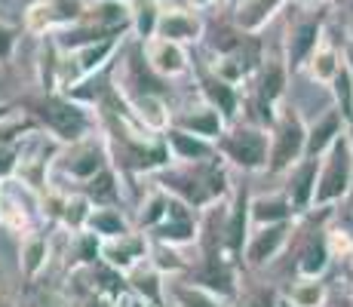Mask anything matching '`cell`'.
Returning <instances> with one entry per match:
<instances>
[{"label": "cell", "instance_id": "4dcf8cb0", "mask_svg": "<svg viewBox=\"0 0 353 307\" xmlns=\"http://www.w3.org/2000/svg\"><path fill=\"white\" fill-rule=\"evenodd\" d=\"M157 31H160V37L181 43V40L200 37V22H196L194 16H185V12H172V16H163L160 19Z\"/></svg>", "mask_w": 353, "mask_h": 307}, {"label": "cell", "instance_id": "7bdbcfd3", "mask_svg": "<svg viewBox=\"0 0 353 307\" xmlns=\"http://www.w3.org/2000/svg\"><path fill=\"white\" fill-rule=\"evenodd\" d=\"M0 307H16V304H12V301H10V298H6V295H3V292H0Z\"/></svg>", "mask_w": 353, "mask_h": 307}, {"label": "cell", "instance_id": "b9f144b4", "mask_svg": "<svg viewBox=\"0 0 353 307\" xmlns=\"http://www.w3.org/2000/svg\"><path fill=\"white\" fill-rule=\"evenodd\" d=\"M344 65H347L350 71H353V40L347 43V52H344Z\"/></svg>", "mask_w": 353, "mask_h": 307}, {"label": "cell", "instance_id": "6da1fadb", "mask_svg": "<svg viewBox=\"0 0 353 307\" xmlns=\"http://www.w3.org/2000/svg\"><path fill=\"white\" fill-rule=\"evenodd\" d=\"M157 184L163 190H169L175 200L188 203L194 212H203L215 203H225L234 194L228 163L221 154L203 163H172L169 169L157 172Z\"/></svg>", "mask_w": 353, "mask_h": 307}, {"label": "cell", "instance_id": "f35d334b", "mask_svg": "<svg viewBox=\"0 0 353 307\" xmlns=\"http://www.w3.org/2000/svg\"><path fill=\"white\" fill-rule=\"evenodd\" d=\"M12 43H16V31H12V28H6V25H0V61H6V59H10Z\"/></svg>", "mask_w": 353, "mask_h": 307}, {"label": "cell", "instance_id": "bcb514c9", "mask_svg": "<svg viewBox=\"0 0 353 307\" xmlns=\"http://www.w3.org/2000/svg\"><path fill=\"white\" fill-rule=\"evenodd\" d=\"M332 3H344V0H332Z\"/></svg>", "mask_w": 353, "mask_h": 307}, {"label": "cell", "instance_id": "1f68e13d", "mask_svg": "<svg viewBox=\"0 0 353 307\" xmlns=\"http://www.w3.org/2000/svg\"><path fill=\"white\" fill-rule=\"evenodd\" d=\"M307 68H310V77H314V80L332 86V80H335L338 71L344 68V59H338V52L332 50V46H320V50L310 56Z\"/></svg>", "mask_w": 353, "mask_h": 307}, {"label": "cell", "instance_id": "30bf717a", "mask_svg": "<svg viewBox=\"0 0 353 307\" xmlns=\"http://www.w3.org/2000/svg\"><path fill=\"white\" fill-rule=\"evenodd\" d=\"M148 255H151V237L145 230H132L126 237H114V240L101 243V261L123 277L132 274L139 264H145Z\"/></svg>", "mask_w": 353, "mask_h": 307}, {"label": "cell", "instance_id": "c3c4849f", "mask_svg": "<svg viewBox=\"0 0 353 307\" xmlns=\"http://www.w3.org/2000/svg\"><path fill=\"white\" fill-rule=\"evenodd\" d=\"M307 3H310V0H307Z\"/></svg>", "mask_w": 353, "mask_h": 307}, {"label": "cell", "instance_id": "d590c367", "mask_svg": "<svg viewBox=\"0 0 353 307\" xmlns=\"http://www.w3.org/2000/svg\"><path fill=\"white\" fill-rule=\"evenodd\" d=\"M283 298L276 295V289L270 286H255L249 292H240L236 301H230V307H280Z\"/></svg>", "mask_w": 353, "mask_h": 307}, {"label": "cell", "instance_id": "3957f363", "mask_svg": "<svg viewBox=\"0 0 353 307\" xmlns=\"http://www.w3.org/2000/svg\"><path fill=\"white\" fill-rule=\"evenodd\" d=\"M219 154L228 166H236L240 172H268L270 163V129L252 126V123H234L228 132L215 141Z\"/></svg>", "mask_w": 353, "mask_h": 307}, {"label": "cell", "instance_id": "ffe728a7", "mask_svg": "<svg viewBox=\"0 0 353 307\" xmlns=\"http://www.w3.org/2000/svg\"><path fill=\"white\" fill-rule=\"evenodd\" d=\"M166 295L175 307H230V301L219 298L215 292L203 289V286H196V283H188V279H181V277H175L172 283L166 286Z\"/></svg>", "mask_w": 353, "mask_h": 307}, {"label": "cell", "instance_id": "2e32d148", "mask_svg": "<svg viewBox=\"0 0 353 307\" xmlns=\"http://www.w3.org/2000/svg\"><path fill=\"white\" fill-rule=\"evenodd\" d=\"M295 218H298V212H295V206H292V200L286 197V190L252 197V228H268V224L295 221Z\"/></svg>", "mask_w": 353, "mask_h": 307}, {"label": "cell", "instance_id": "484cf974", "mask_svg": "<svg viewBox=\"0 0 353 307\" xmlns=\"http://www.w3.org/2000/svg\"><path fill=\"white\" fill-rule=\"evenodd\" d=\"M203 95H206V105L219 108L225 114V120L234 123L236 111H240V92H236L234 83H228L221 77H206L203 80Z\"/></svg>", "mask_w": 353, "mask_h": 307}, {"label": "cell", "instance_id": "d4e9b609", "mask_svg": "<svg viewBox=\"0 0 353 307\" xmlns=\"http://www.w3.org/2000/svg\"><path fill=\"white\" fill-rule=\"evenodd\" d=\"M258 43H252V40H246L243 37V43L236 46L234 52H228L225 61H221V68H219V77L221 80H228V83H240L243 77H246L249 71L258 65Z\"/></svg>", "mask_w": 353, "mask_h": 307}, {"label": "cell", "instance_id": "44dd1931", "mask_svg": "<svg viewBox=\"0 0 353 307\" xmlns=\"http://www.w3.org/2000/svg\"><path fill=\"white\" fill-rule=\"evenodd\" d=\"M86 230H92L101 240H114V237H126L135 230V224L126 218L120 206H96L86 221Z\"/></svg>", "mask_w": 353, "mask_h": 307}, {"label": "cell", "instance_id": "9c48e42d", "mask_svg": "<svg viewBox=\"0 0 353 307\" xmlns=\"http://www.w3.org/2000/svg\"><path fill=\"white\" fill-rule=\"evenodd\" d=\"M295 234V221H283V224H268V228H255L252 237L246 243V252H243V261L249 268H268L276 258L286 252V246Z\"/></svg>", "mask_w": 353, "mask_h": 307}, {"label": "cell", "instance_id": "7dc6e473", "mask_svg": "<svg viewBox=\"0 0 353 307\" xmlns=\"http://www.w3.org/2000/svg\"><path fill=\"white\" fill-rule=\"evenodd\" d=\"M236 3H243V0H236Z\"/></svg>", "mask_w": 353, "mask_h": 307}, {"label": "cell", "instance_id": "8992f818", "mask_svg": "<svg viewBox=\"0 0 353 307\" xmlns=\"http://www.w3.org/2000/svg\"><path fill=\"white\" fill-rule=\"evenodd\" d=\"M40 206H43L40 194L19 179L0 184V228L16 230L19 237L31 234V230H37Z\"/></svg>", "mask_w": 353, "mask_h": 307}, {"label": "cell", "instance_id": "277c9868", "mask_svg": "<svg viewBox=\"0 0 353 307\" xmlns=\"http://www.w3.org/2000/svg\"><path fill=\"white\" fill-rule=\"evenodd\" d=\"M350 190H353V129H347L323 157L314 209L335 206L344 197H350Z\"/></svg>", "mask_w": 353, "mask_h": 307}, {"label": "cell", "instance_id": "d6a6232c", "mask_svg": "<svg viewBox=\"0 0 353 307\" xmlns=\"http://www.w3.org/2000/svg\"><path fill=\"white\" fill-rule=\"evenodd\" d=\"M332 95H335V108L341 111L344 123L353 129V71L347 65L338 71V77L332 80Z\"/></svg>", "mask_w": 353, "mask_h": 307}, {"label": "cell", "instance_id": "ac0fdd59", "mask_svg": "<svg viewBox=\"0 0 353 307\" xmlns=\"http://www.w3.org/2000/svg\"><path fill=\"white\" fill-rule=\"evenodd\" d=\"M120 184H123V172L111 163V166L101 169L96 179H90L80 190L90 197L92 206H120L123 203V188Z\"/></svg>", "mask_w": 353, "mask_h": 307}, {"label": "cell", "instance_id": "9a60e30c", "mask_svg": "<svg viewBox=\"0 0 353 307\" xmlns=\"http://www.w3.org/2000/svg\"><path fill=\"white\" fill-rule=\"evenodd\" d=\"M347 129L350 126L344 123L341 111H338V108H329L320 120L307 126V157H325V151H329Z\"/></svg>", "mask_w": 353, "mask_h": 307}, {"label": "cell", "instance_id": "ab89813d", "mask_svg": "<svg viewBox=\"0 0 353 307\" xmlns=\"http://www.w3.org/2000/svg\"><path fill=\"white\" fill-rule=\"evenodd\" d=\"M83 307H117V298L101 295V292H90V298H86Z\"/></svg>", "mask_w": 353, "mask_h": 307}, {"label": "cell", "instance_id": "603a6c76", "mask_svg": "<svg viewBox=\"0 0 353 307\" xmlns=\"http://www.w3.org/2000/svg\"><path fill=\"white\" fill-rule=\"evenodd\" d=\"M169 206H172V194L169 190H163L160 184H154L151 190L145 194V200H141L139 206V215H135V230H154L157 224H163L169 218Z\"/></svg>", "mask_w": 353, "mask_h": 307}, {"label": "cell", "instance_id": "74e56055", "mask_svg": "<svg viewBox=\"0 0 353 307\" xmlns=\"http://www.w3.org/2000/svg\"><path fill=\"white\" fill-rule=\"evenodd\" d=\"M157 25H160V19H157V12H154V6H145V10L139 12V31H141V37H151V34L157 31Z\"/></svg>", "mask_w": 353, "mask_h": 307}, {"label": "cell", "instance_id": "4fadbf2b", "mask_svg": "<svg viewBox=\"0 0 353 307\" xmlns=\"http://www.w3.org/2000/svg\"><path fill=\"white\" fill-rule=\"evenodd\" d=\"M172 126L185 129V132L200 135V139L219 141L221 135L228 132L230 123L225 120V114H221L219 108L203 105V108H191V111H185V114H179V117H172Z\"/></svg>", "mask_w": 353, "mask_h": 307}, {"label": "cell", "instance_id": "5b68a950", "mask_svg": "<svg viewBox=\"0 0 353 307\" xmlns=\"http://www.w3.org/2000/svg\"><path fill=\"white\" fill-rule=\"evenodd\" d=\"M307 157V123L295 108H283L270 126V175H283Z\"/></svg>", "mask_w": 353, "mask_h": 307}, {"label": "cell", "instance_id": "8d00e7d4", "mask_svg": "<svg viewBox=\"0 0 353 307\" xmlns=\"http://www.w3.org/2000/svg\"><path fill=\"white\" fill-rule=\"evenodd\" d=\"M325 243H329L332 258H353V237L347 230H341V228L325 230Z\"/></svg>", "mask_w": 353, "mask_h": 307}, {"label": "cell", "instance_id": "ee69618b", "mask_svg": "<svg viewBox=\"0 0 353 307\" xmlns=\"http://www.w3.org/2000/svg\"><path fill=\"white\" fill-rule=\"evenodd\" d=\"M280 307H292V304L289 301H280Z\"/></svg>", "mask_w": 353, "mask_h": 307}, {"label": "cell", "instance_id": "f6af8a7d", "mask_svg": "<svg viewBox=\"0 0 353 307\" xmlns=\"http://www.w3.org/2000/svg\"><path fill=\"white\" fill-rule=\"evenodd\" d=\"M194 3H209V0H194Z\"/></svg>", "mask_w": 353, "mask_h": 307}, {"label": "cell", "instance_id": "f546056e", "mask_svg": "<svg viewBox=\"0 0 353 307\" xmlns=\"http://www.w3.org/2000/svg\"><path fill=\"white\" fill-rule=\"evenodd\" d=\"M280 3L283 0H243L240 12H236V22H240L243 31H258L270 16H274V10Z\"/></svg>", "mask_w": 353, "mask_h": 307}, {"label": "cell", "instance_id": "7c38bea8", "mask_svg": "<svg viewBox=\"0 0 353 307\" xmlns=\"http://www.w3.org/2000/svg\"><path fill=\"white\" fill-rule=\"evenodd\" d=\"M163 139H166V145H169L172 163H203V160L219 157L215 141L200 139V135H194V132H185V129H179V126H169L166 132H163Z\"/></svg>", "mask_w": 353, "mask_h": 307}, {"label": "cell", "instance_id": "60d3db41", "mask_svg": "<svg viewBox=\"0 0 353 307\" xmlns=\"http://www.w3.org/2000/svg\"><path fill=\"white\" fill-rule=\"evenodd\" d=\"M117 307H151V304H148L141 295H135V292H129V289H126L123 295L117 298Z\"/></svg>", "mask_w": 353, "mask_h": 307}, {"label": "cell", "instance_id": "5bb4252c", "mask_svg": "<svg viewBox=\"0 0 353 307\" xmlns=\"http://www.w3.org/2000/svg\"><path fill=\"white\" fill-rule=\"evenodd\" d=\"M329 264H332V252H329V243H325V230H314L304 240L301 252H298L295 274L298 279H323Z\"/></svg>", "mask_w": 353, "mask_h": 307}, {"label": "cell", "instance_id": "8fae6325", "mask_svg": "<svg viewBox=\"0 0 353 307\" xmlns=\"http://www.w3.org/2000/svg\"><path fill=\"white\" fill-rule=\"evenodd\" d=\"M320 163L323 157H304L286 172V197L292 200L298 215L314 212V197H316V181H320Z\"/></svg>", "mask_w": 353, "mask_h": 307}, {"label": "cell", "instance_id": "e575fe53", "mask_svg": "<svg viewBox=\"0 0 353 307\" xmlns=\"http://www.w3.org/2000/svg\"><path fill=\"white\" fill-rule=\"evenodd\" d=\"M22 154H25V139L22 141H10V145H0V184L12 181L19 175Z\"/></svg>", "mask_w": 353, "mask_h": 307}, {"label": "cell", "instance_id": "f1b7e54d", "mask_svg": "<svg viewBox=\"0 0 353 307\" xmlns=\"http://www.w3.org/2000/svg\"><path fill=\"white\" fill-rule=\"evenodd\" d=\"M148 261H151L163 277H166V274L169 277H185L188 270H191V261H185V258L179 255V249H175V246L154 243V240H151V255H148Z\"/></svg>", "mask_w": 353, "mask_h": 307}, {"label": "cell", "instance_id": "83f0119b", "mask_svg": "<svg viewBox=\"0 0 353 307\" xmlns=\"http://www.w3.org/2000/svg\"><path fill=\"white\" fill-rule=\"evenodd\" d=\"M283 301L292 307H325L329 304V289L320 279H298L283 292Z\"/></svg>", "mask_w": 353, "mask_h": 307}, {"label": "cell", "instance_id": "d6986e66", "mask_svg": "<svg viewBox=\"0 0 353 307\" xmlns=\"http://www.w3.org/2000/svg\"><path fill=\"white\" fill-rule=\"evenodd\" d=\"M50 261V234L43 230H31V234L22 237V246H19V268L28 279H37L40 270Z\"/></svg>", "mask_w": 353, "mask_h": 307}, {"label": "cell", "instance_id": "52a82bcc", "mask_svg": "<svg viewBox=\"0 0 353 307\" xmlns=\"http://www.w3.org/2000/svg\"><path fill=\"white\" fill-rule=\"evenodd\" d=\"M111 166V151H108V141L105 135L96 139V135H90V139L77 141V145H65L62 151L56 157V166L59 172H65L71 181H77L80 188H83L90 179H96L101 169Z\"/></svg>", "mask_w": 353, "mask_h": 307}, {"label": "cell", "instance_id": "836d02e7", "mask_svg": "<svg viewBox=\"0 0 353 307\" xmlns=\"http://www.w3.org/2000/svg\"><path fill=\"white\" fill-rule=\"evenodd\" d=\"M114 50V40H99V43H90L80 50V77H86V74H92L96 68H101L108 61Z\"/></svg>", "mask_w": 353, "mask_h": 307}, {"label": "cell", "instance_id": "7402d4cb", "mask_svg": "<svg viewBox=\"0 0 353 307\" xmlns=\"http://www.w3.org/2000/svg\"><path fill=\"white\" fill-rule=\"evenodd\" d=\"M320 40H323L320 22H301L295 31H292V40H289V68L292 71L307 65L310 56L320 50Z\"/></svg>", "mask_w": 353, "mask_h": 307}, {"label": "cell", "instance_id": "cb8c5ba5", "mask_svg": "<svg viewBox=\"0 0 353 307\" xmlns=\"http://www.w3.org/2000/svg\"><path fill=\"white\" fill-rule=\"evenodd\" d=\"M92 203L83 190H74V194H59V224L68 228L71 234L86 230V221L92 215Z\"/></svg>", "mask_w": 353, "mask_h": 307}, {"label": "cell", "instance_id": "7a4b0ae2", "mask_svg": "<svg viewBox=\"0 0 353 307\" xmlns=\"http://www.w3.org/2000/svg\"><path fill=\"white\" fill-rule=\"evenodd\" d=\"M31 117L62 148L77 145V141L92 135L90 111L83 105H77V99H71V95H43V99L31 101Z\"/></svg>", "mask_w": 353, "mask_h": 307}, {"label": "cell", "instance_id": "e0dca14e", "mask_svg": "<svg viewBox=\"0 0 353 307\" xmlns=\"http://www.w3.org/2000/svg\"><path fill=\"white\" fill-rule=\"evenodd\" d=\"M163 279L166 277H163L151 261H145V264H139L132 274H126V286H129V292L141 295L151 307H166V286L169 283H163Z\"/></svg>", "mask_w": 353, "mask_h": 307}, {"label": "cell", "instance_id": "ba28073f", "mask_svg": "<svg viewBox=\"0 0 353 307\" xmlns=\"http://www.w3.org/2000/svg\"><path fill=\"white\" fill-rule=\"evenodd\" d=\"M252 197H249V188H234L228 200V230H225V246L230 261L240 264L243 252H246V243L252 237Z\"/></svg>", "mask_w": 353, "mask_h": 307}, {"label": "cell", "instance_id": "4316f807", "mask_svg": "<svg viewBox=\"0 0 353 307\" xmlns=\"http://www.w3.org/2000/svg\"><path fill=\"white\" fill-rule=\"evenodd\" d=\"M148 56H151V68L157 74H166V77H175V74H181L188 68V56L185 50H181L175 40H157V43L148 50Z\"/></svg>", "mask_w": 353, "mask_h": 307}]
</instances>
